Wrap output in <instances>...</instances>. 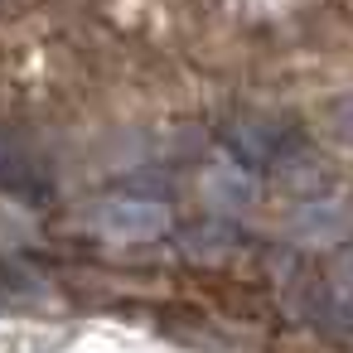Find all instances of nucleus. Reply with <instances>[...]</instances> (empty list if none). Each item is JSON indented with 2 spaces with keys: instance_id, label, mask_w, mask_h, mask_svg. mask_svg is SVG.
Listing matches in <instances>:
<instances>
[{
  "instance_id": "nucleus-2",
  "label": "nucleus",
  "mask_w": 353,
  "mask_h": 353,
  "mask_svg": "<svg viewBox=\"0 0 353 353\" xmlns=\"http://www.w3.org/2000/svg\"><path fill=\"white\" fill-rule=\"evenodd\" d=\"M25 174H30V165L20 160V150L10 141H0V184H20Z\"/></svg>"
},
{
  "instance_id": "nucleus-1",
  "label": "nucleus",
  "mask_w": 353,
  "mask_h": 353,
  "mask_svg": "<svg viewBox=\"0 0 353 353\" xmlns=\"http://www.w3.org/2000/svg\"><path fill=\"white\" fill-rule=\"evenodd\" d=\"M165 223H170V213L155 199H112L102 208V228L112 237H126V242L155 237V232H165Z\"/></svg>"
}]
</instances>
